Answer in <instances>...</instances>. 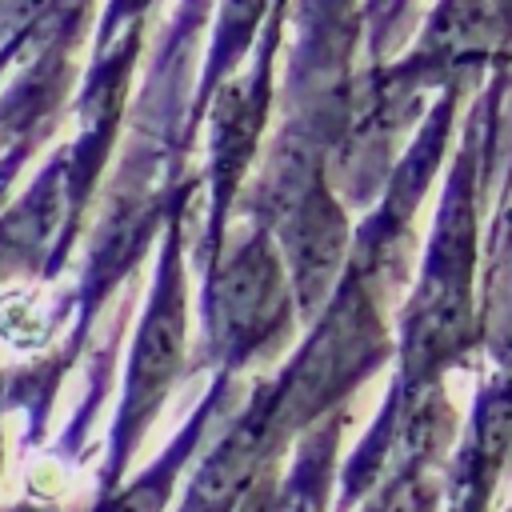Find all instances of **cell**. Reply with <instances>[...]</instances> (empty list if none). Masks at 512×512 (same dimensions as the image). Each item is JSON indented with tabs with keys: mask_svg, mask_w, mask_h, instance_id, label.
Segmentation results:
<instances>
[{
	"mask_svg": "<svg viewBox=\"0 0 512 512\" xmlns=\"http://www.w3.org/2000/svg\"><path fill=\"white\" fill-rule=\"evenodd\" d=\"M216 328L232 352H248L272 336L288 316V280L268 240H248L212 284Z\"/></svg>",
	"mask_w": 512,
	"mask_h": 512,
	"instance_id": "7a4b0ae2",
	"label": "cell"
},
{
	"mask_svg": "<svg viewBox=\"0 0 512 512\" xmlns=\"http://www.w3.org/2000/svg\"><path fill=\"white\" fill-rule=\"evenodd\" d=\"M180 344H184V308H180V284L164 280L148 320L140 328L136 340V356H132V400H144V408L164 396L168 380L180 368Z\"/></svg>",
	"mask_w": 512,
	"mask_h": 512,
	"instance_id": "3957f363",
	"label": "cell"
},
{
	"mask_svg": "<svg viewBox=\"0 0 512 512\" xmlns=\"http://www.w3.org/2000/svg\"><path fill=\"white\" fill-rule=\"evenodd\" d=\"M376 352H380V324L368 300L356 288H348L332 304V316L316 328L304 356L288 368L284 388L272 396L264 412L268 428L308 420L320 404H328L340 388H348L364 372V364H372Z\"/></svg>",
	"mask_w": 512,
	"mask_h": 512,
	"instance_id": "6da1fadb",
	"label": "cell"
},
{
	"mask_svg": "<svg viewBox=\"0 0 512 512\" xmlns=\"http://www.w3.org/2000/svg\"><path fill=\"white\" fill-rule=\"evenodd\" d=\"M160 508V492L156 488H132V492H124L108 512H156Z\"/></svg>",
	"mask_w": 512,
	"mask_h": 512,
	"instance_id": "277c9868",
	"label": "cell"
}]
</instances>
